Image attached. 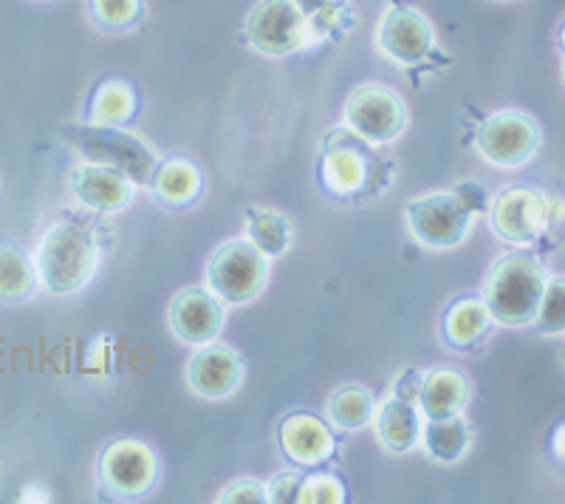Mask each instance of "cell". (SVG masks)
Listing matches in <instances>:
<instances>
[{
	"label": "cell",
	"mask_w": 565,
	"mask_h": 504,
	"mask_svg": "<svg viewBox=\"0 0 565 504\" xmlns=\"http://www.w3.org/2000/svg\"><path fill=\"white\" fill-rule=\"evenodd\" d=\"M277 445L282 456L300 468H317L328 462L337 451V437L331 422L309 411H295L277 428Z\"/></svg>",
	"instance_id": "2e32d148"
},
{
	"label": "cell",
	"mask_w": 565,
	"mask_h": 504,
	"mask_svg": "<svg viewBox=\"0 0 565 504\" xmlns=\"http://www.w3.org/2000/svg\"><path fill=\"white\" fill-rule=\"evenodd\" d=\"M295 3L311 18L320 43L340 38L356 23V14L348 0H295Z\"/></svg>",
	"instance_id": "484cf974"
},
{
	"label": "cell",
	"mask_w": 565,
	"mask_h": 504,
	"mask_svg": "<svg viewBox=\"0 0 565 504\" xmlns=\"http://www.w3.org/2000/svg\"><path fill=\"white\" fill-rule=\"evenodd\" d=\"M139 114V94L134 83L122 77L103 80L88 97V123L94 125H128Z\"/></svg>",
	"instance_id": "7402d4cb"
},
{
	"label": "cell",
	"mask_w": 565,
	"mask_h": 504,
	"mask_svg": "<svg viewBox=\"0 0 565 504\" xmlns=\"http://www.w3.org/2000/svg\"><path fill=\"white\" fill-rule=\"evenodd\" d=\"M456 193L461 196L463 204H467V208L472 210V213H476V216L487 213V210H489L487 190H483L481 185H476V181H461V185H458V188H456Z\"/></svg>",
	"instance_id": "1f68e13d"
},
{
	"label": "cell",
	"mask_w": 565,
	"mask_h": 504,
	"mask_svg": "<svg viewBox=\"0 0 565 504\" xmlns=\"http://www.w3.org/2000/svg\"><path fill=\"white\" fill-rule=\"evenodd\" d=\"M342 123L376 148L398 143L407 128V105L398 91L382 83H365L348 94Z\"/></svg>",
	"instance_id": "9c48e42d"
},
{
	"label": "cell",
	"mask_w": 565,
	"mask_h": 504,
	"mask_svg": "<svg viewBox=\"0 0 565 504\" xmlns=\"http://www.w3.org/2000/svg\"><path fill=\"white\" fill-rule=\"evenodd\" d=\"M494 317L481 295L456 297L441 317V337L452 351H472L487 343Z\"/></svg>",
	"instance_id": "ac0fdd59"
},
{
	"label": "cell",
	"mask_w": 565,
	"mask_h": 504,
	"mask_svg": "<svg viewBox=\"0 0 565 504\" xmlns=\"http://www.w3.org/2000/svg\"><path fill=\"white\" fill-rule=\"evenodd\" d=\"M88 14L105 32H128L145 18V0H88Z\"/></svg>",
	"instance_id": "4316f807"
},
{
	"label": "cell",
	"mask_w": 565,
	"mask_h": 504,
	"mask_svg": "<svg viewBox=\"0 0 565 504\" xmlns=\"http://www.w3.org/2000/svg\"><path fill=\"white\" fill-rule=\"evenodd\" d=\"M543 130L526 111L503 108L489 114L476 134V154L498 170H521L540 154Z\"/></svg>",
	"instance_id": "ba28073f"
},
{
	"label": "cell",
	"mask_w": 565,
	"mask_h": 504,
	"mask_svg": "<svg viewBox=\"0 0 565 504\" xmlns=\"http://www.w3.org/2000/svg\"><path fill=\"white\" fill-rule=\"evenodd\" d=\"M271 261L246 235L230 239L212 250L206 261V290L226 306H246L264 295L269 284Z\"/></svg>",
	"instance_id": "8992f818"
},
{
	"label": "cell",
	"mask_w": 565,
	"mask_h": 504,
	"mask_svg": "<svg viewBox=\"0 0 565 504\" xmlns=\"http://www.w3.org/2000/svg\"><path fill=\"white\" fill-rule=\"evenodd\" d=\"M186 386L201 400H226L244 386L246 363L226 343H204L195 346V355L186 360Z\"/></svg>",
	"instance_id": "4fadbf2b"
},
{
	"label": "cell",
	"mask_w": 565,
	"mask_h": 504,
	"mask_svg": "<svg viewBox=\"0 0 565 504\" xmlns=\"http://www.w3.org/2000/svg\"><path fill=\"white\" fill-rule=\"evenodd\" d=\"M469 397H472L469 377L463 371L450 369V366H438V369L422 375L416 402L424 420H441V417L463 414Z\"/></svg>",
	"instance_id": "d6986e66"
},
{
	"label": "cell",
	"mask_w": 565,
	"mask_h": 504,
	"mask_svg": "<svg viewBox=\"0 0 565 504\" xmlns=\"http://www.w3.org/2000/svg\"><path fill=\"white\" fill-rule=\"evenodd\" d=\"M557 49H559V54L565 57V20L559 23V29H557Z\"/></svg>",
	"instance_id": "e575fe53"
},
{
	"label": "cell",
	"mask_w": 565,
	"mask_h": 504,
	"mask_svg": "<svg viewBox=\"0 0 565 504\" xmlns=\"http://www.w3.org/2000/svg\"><path fill=\"white\" fill-rule=\"evenodd\" d=\"M302 473L300 471H280L275 473L269 485H266V502L271 504H286V502H297L302 487Z\"/></svg>",
	"instance_id": "4dcf8cb0"
},
{
	"label": "cell",
	"mask_w": 565,
	"mask_h": 504,
	"mask_svg": "<svg viewBox=\"0 0 565 504\" xmlns=\"http://www.w3.org/2000/svg\"><path fill=\"white\" fill-rule=\"evenodd\" d=\"M563 83H565V57H563Z\"/></svg>",
	"instance_id": "d590c367"
},
{
	"label": "cell",
	"mask_w": 565,
	"mask_h": 504,
	"mask_svg": "<svg viewBox=\"0 0 565 504\" xmlns=\"http://www.w3.org/2000/svg\"><path fill=\"white\" fill-rule=\"evenodd\" d=\"M63 136L85 162L122 170L136 185H150L153 179L159 156L141 136H136L125 125H65Z\"/></svg>",
	"instance_id": "277c9868"
},
{
	"label": "cell",
	"mask_w": 565,
	"mask_h": 504,
	"mask_svg": "<svg viewBox=\"0 0 565 504\" xmlns=\"http://www.w3.org/2000/svg\"><path fill=\"white\" fill-rule=\"evenodd\" d=\"M373 45L398 69H416L430 60L438 40L430 18L422 9L393 3L380 14V23L373 29Z\"/></svg>",
	"instance_id": "30bf717a"
},
{
	"label": "cell",
	"mask_w": 565,
	"mask_h": 504,
	"mask_svg": "<svg viewBox=\"0 0 565 504\" xmlns=\"http://www.w3.org/2000/svg\"><path fill=\"white\" fill-rule=\"evenodd\" d=\"M244 40L252 52L271 60L320 45L315 23L295 0H257L244 20Z\"/></svg>",
	"instance_id": "5b68a950"
},
{
	"label": "cell",
	"mask_w": 565,
	"mask_h": 504,
	"mask_svg": "<svg viewBox=\"0 0 565 504\" xmlns=\"http://www.w3.org/2000/svg\"><path fill=\"white\" fill-rule=\"evenodd\" d=\"M110 337H97V343L88 349V371H99V377H108L110 371Z\"/></svg>",
	"instance_id": "d6a6232c"
},
{
	"label": "cell",
	"mask_w": 565,
	"mask_h": 504,
	"mask_svg": "<svg viewBox=\"0 0 565 504\" xmlns=\"http://www.w3.org/2000/svg\"><path fill=\"white\" fill-rule=\"evenodd\" d=\"M215 502L221 504H264L266 502V485L257 479H235L224 491L218 493Z\"/></svg>",
	"instance_id": "f546056e"
},
{
	"label": "cell",
	"mask_w": 565,
	"mask_h": 504,
	"mask_svg": "<svg viewBox=\"0 0 565 504\" xmlns=\"http://www.w3.org/2000/svg\"><path fill=\"white\" fill-rule=\"evenodd\" d=\"M373 411H376V400L367 391L365 386H356V382H348V386H340L334 395L328 397L326 414L331 428L337 431H362L373 422Z\"/></svg>",
	"instance_id": "603a6c76"
},
{
	"label": "cell",
	"mask_w": 565,
	"mask_h": 504,
	"mask_svg": "<svg viewBox=\"0 0 565 504\" xmlns=\"http://www.w3.org/2000/svg\"><path fill=\"white\" fill-rule=\"evenodd\" d=\"M351 128L328 130L322 139L317 179L320 188L337 201H365L382 196L393 181V168Z\"/></svg>",
	"instance_id": "6da1fadb"
},
{
	"label": "cell",
	"mask_w": 565,
	"mask_h": 504,
	"mask_svg": "<svg viewBox=\"0 0 565 504\" xmlns=\"http://www.w3.org/2000/svg\"><path fill=\"white\" fill-rule=\"evenodd\" d=\"M498 3H514V0H498Z\"/></svg>",
	"instance_id": "8d00e7d4"
},
{
	"label": "cell",
	"mask_w": 565,
	"mask_h": 504,
	"mask_svg": "<svg viewBox=\"0 0 565 504\" xmlns=\"http://www.w3.org/2000/svg\"><path fill=\"white\" fill-rule=\"evenodd\" d=\"M345 485L334 473H315V476L302 479L300 496L297 502L300 504H342L345 502Z\"/></svg>",
	"instance_id": "f1b7e54d"
},
{
	"label": "cell",
	"mask_w": 565,
	"mask_h": 504,
	"mask_svg": "<svg viewBox=\"0 0 565 504\" xmlns=\"http://www.w3.org/2000/svg\"><path fill=\"white\" fill-rule=\"evenodd\" d=\"M424 453L438 465H456L472 448V426L463 414L441 417V420H424L422 442Z\"/></svg>",
	"instance_id": "44dd1931"
},
{
	"label": "cell",
	"mask_w": 565,
	"mask_h": 504,
	"mask_svg": "<svg viewBox=\"0 0 565 504\" xmlns=\"http://www.w3.org/2000/svg\"><path fill=\"white\" fill-rule=\"evenodd\" d=\"M532 329L540 337L565 335V275H548Z\"/></svg>",
	"instance_id": "83f0119b"
},
{
	"label": "cell",
	"mask_w": 565,
	"mask_h": 504,
	"mask_svg": "<svg viewBox=\"0 0 565 504\" xmlns=\"http://www.w3.org/2000/svg\"><path fill=\"white\" fill-rule=\"evenodd\" d=\"M246 239L264 252L266 259L275 261L280 255L291 250V241H295V230H291V221L282 213L269 208H255L246 213Z\"/></svg>",
	"instance_id": "d4e9b609"
},
{
	"label": "cell",
	"mask_w": 565,
	"mask_h": 504,
	"mask_svg": "<svg viewBox=\"0 0 565 504\" xmlns=\"http://www.w3.org/2000/svg\"><path fill=\"white\" fill-rule=\"evenodd\" d=\"M168 324L186 346H204L224 332L226 304L206 286H186L170 301Z\"/></svg>",
	"instance_id": "5bb4252c"
},
{
	"label": "cell",
	"mask_w": 565,
	"mask_h": 504,
	"mask_svg": "<svg viewBox=\"0 0 565 504\" xmlns=\"http://www.w3.org/2000/svg\"><path fill=\"white\" fill-rule=\"evenodd\" d=\"M38 266L26 252L12 244H0V301L23 304L38 292Z\"/></svg>",
	"instance_id": "cb8c5ba5"
},
{
	"label": "cell",
	"mask_w": 565,
	"mask_h": 504,
	"mask_svg": "<svg viewBox=\"0 0 565 504\" xmlns=\"http://www.w3.org/2000/svg\"><path fill=\"white\" fill-rule=\"evenodd\" d=\"M373 433L380 445L385 448L387 453H411L416 451L418 442H422V426L424 417L418 411V402L411 400V397H402L393 391L387 400H382L373 411Z\"/></svg>",
	"instance_id": "e0dca14e"
},
{
	"label": "cell",
	"mask_w": 565,
	"mask_h": 504,
	"mask_svg": "<svg viewBox=\"0 0 565 504\" xmlns=\"http://www.w3.org/2000/svg\"><path fill=\"white\" fill-rule=\"evenodd\" d=\"M38 3H49V0H38Z\"/></svg>",
	"instance_id": "74e56055"
},
{
	"label": "cell",
	"mask_w": 565,
	"mask_h": 504,
	"mask_svg": "<svg viewBox=\"0 0 565 504\" xmlns=\"http://www.w3.org/2000/svg\"><path fill=\"white\" fill-rule=\"evenodd\" d=\"M136 185L122 170L108 168V165L83 162L68 174L71 196L83 204L85 210H94L99 216H116L134 204Z\"/></svg>",
	"instance_id": "9a60e30c"
},
{
	"label": "cell",
	"mask_w": 565,
	"mask_h": 504,
	"mask_svg": "<svg viewBox=\"0 0 565 504\" xmlns=\"http://www.w3.org/2000/svg\"><path fill=\"white\" fill-rule=\"evenodd\" d=\"M407 230L427 250H456L472 233L478 216L463 204L456 190H433L413 196L405 204Z\"/></svg>",
	"instance_id": "52a82bcc"
},
{
	"label": "cell",
	"mask_w": 565,
	"mask_h": 504,
	"mask_svg": "<svg viewBox=\"0 0 565 504\" xmlns=\"http://www.w3.org/2000/svg\"><path fill=\"white\" fill-rule=\"evenodd\" d=\"M548 451H552L554 460L565 468V420L554 426L552 437H548Z\"/></svg>",
	"instance_id": "836d02e7"
},
{
	"label": "cell",
	"mask_w": 565,
	"mask_h": 504,
	"mask_svg": "<svg viewBox=\"0 0 565 504\" xmlns=\"http://www.w3.org/2000/svg\"><path fill=\"white\" fill-rule=\"evenodd\" d=\"M563 360H565V349H563Z\"/></svg>",
	"instance_id": "f35d334b"
},
{
	"label": "cell",
	"mask_w": 565,
	"mask_h": 504,
	"mask_svg": "<svg viewBox=\"0 0 565 504\" xmlns=\"http://www.w3.org/2000/svg\"><path fill=\"white\" fill-rule=\"evenodd\" d=\"M97 476L114 498L148 496L159 482V456L141 440H116L99 453Z\"/></svg>",
	"instance_id": "7c38bea8"
},
{
	"label": "cell",
	"mask_w": 565,
	"mask_h": 504,
	"mask_svg": "<svg viewBox=\"0 0 565 504\" xmlns=\"http://www.w3.org/2000/svg\"><path fill=\"white\" fill-rule=\"evenodd\" d=\"M204 190V176L190 159H164L156 165V174L150 179V193L156 201L168 204V208H186Z\"/></svg>",
	"instance_id": "ffe728a7"
},
{
	"label": "cell",
	"mask_w": 565,
	"mask_h": 504,
	"mask_svg": "<svg viewBox=\"0 0 565 504\" xmlns=\"http://www.w3.org/2000/svg\"><path fill=\"white\" fill-rule=\"evenodd\" d=\"M489 230L507 246H534L548 233V193L507 188L489 201Z\"/></svg>",
	"instance_id": "8fae6325"
},
{
	"label": "cell",
	"mask_w": 565,
	"mask_h": 504,
	"mask_svg": "<svg viewBox=\"0 0 565 504\" xmlns=\"http://www.w3.org/2000/svg\"><path fill=\"white\" fill-rule=\"evenodd\" d=\"M103 250L94 230L79 221H54L43 233L34 255L38 281L49 295L68 297L94 281Z\"/></svg>",
	"instance_id": "3957f363"
},
{
	"label": "cell",
	"mask_w": 565,
	"mask_h": 504,
	"mask_svg": "<svg viewBox=\"0 0 565 504\" xmlns=\"http://www.w3.org/2000/svg\"><path fill=\"white\" fill-rule=\"evenodd\" d=\"M548 275L552 272L532 246H514L494 261L481 286V297L492 312L494 326L529 329L537 317Z\"/></svg>",
	"instance_id": "7a4b0ae2"
}]
</instances>
